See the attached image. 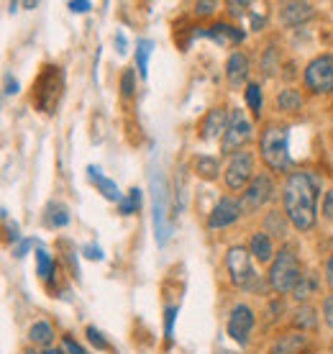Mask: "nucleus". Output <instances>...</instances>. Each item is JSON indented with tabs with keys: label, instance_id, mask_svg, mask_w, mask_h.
Masks as SVG:
<instances>
[{
	"label": "nucleus",
	"instance_id": "nucleus-1",
	"mask_svg": "<svg viewBox=\"0 0 333 354\" xmlns=\"http://www.w3.org/2000/svg\"><path fill=\"white\" fill-rule=\"evenodd\" d=\"M282 203L289 223L298 231H310L318 216V180L310 172H289Z\"/></svg>",
	"mask_w": 333,
	"mask_h": 354
},
{
	"label": "nucleus",
	"instance_id": "nucleus-2",
	"mask_svg": "<svg viewBox=\"0 0 333 354\" xmlns=\"http://www.w3.org/2000/svg\"><path fill=\"white\" fill-rule=\"evenodd\" d=\"M259 154L272 172H289L292 157H289L287 126H267L262 131V139H259Z\"/></svg>",
	"mask_w": 333,
	"mask_h": 354
},
{
	"label": "nucleus",
	"instance_id": "nucleus-3",
	"mask_svg": "<svg viewBox=\"0 0 333 354\" xmlns=\"http://www.w3.org/2000/svg\"><path fill=\"white\" fill-rule=\"evenodd\" d=\"M300 277H303V270H300V259L295 254V249L289 247H282L277 252V257L272 259V265H269V274H267V280H269V288L274 292H280V295H287V292L295 290V285L300 283Z\"/></svg>",
	"mask_w": 333,
	"mask_h": 354
},
{
	"label": "nucleus",
	"instance_id": "nucleus-4",
	"mask_svg": "<svg viewBox=\"0 0 333 354\" xmlns=\"http://www.w3.org/2000/svg\"><path fill=\"white\" fill-rule=\"evenodd\" d=\"M61 90H64V72H61V67L59 64H46L34 82V97L31 100H34V106L41 113L49 115L59 106Z\"/></svg>",
	"mask_w": 333,
	"mask_h": 354
},
{
	"label": "nucleus",
	"instance_id": "nucleus-5",
	"mask_svg": "<svg viewBox=\"0 0 333 354\" xmlns=\"http://www.w3.org/2000/svg\"><path fill=\"white\" fill-rule=\"evenodd\" d=\"M251 252L244 247H231L226 252V267L228 274H231V283L238 285V288H246V290H254L256 288V270L251 265Z\"/></svg>",
	"mask_w": 333,
	"mask_h": 354
},
{
	"label": "nucleus",
	"instance_id": "nucleus-6",
	"mask_svg": "<svg viewBox=\"0 0 333 354\" xmlns=\"http://www.w3.org/2000/svg\"><path fill=\"white\" fill-rule=\"evenodd\" d=\"M254 154L251 151H236L226 165V172H223V180H226V187L231 193H244L246 187L251 185L254 180Z\"/></svg>",
	"mask_w": 333,
	"mask_h": 354
},
{
	"label": "nucleus",
	"instance_id": "nucleus-7",
	"mask_svg": "<svg viewBox=\"0 0 333 354\" xmlns=\"http://www.w3.org/2000/svg\"><path fill=\"white\" fill-rule=\"evenodd\" d=\"M151 183V201H154V236H157V244L164 247L166 239H169V221H166V201H169V193H166V183L162 172H151L149 175Z\"/></svg>",
	"mask_w": 333,
	"mask_h": 354
},
{
	"label": "nucleus",
	"instance_id": "nucleus-8",
	"mask_svg": "<svg viewBox=\"0 0 333 354\" xmlns=\"http://www.w3.org/2000/svg\"><path fill=\"white\" fill-rule=\"evenodd\" d=\"M305 88L316 95H331L333 93V54H321L310 59L305 67Z\"/></svg>",
	"mask_w": 333,
	"mask_h": 354
},
{
	"label": "nucleus",
	"instance_id": "nucleus-9",
	"mask_svg": "<svg viewBox=\"0 0 333 354\" xmlns=\"http://www.w3.org/2000/svg\"><path fill=\"white\" fill-rule=\"evenodd\" d=\"M254 136V126L246 118V113L241 108H234L231 111V124H228V131L223 136V144H220V154H236V151L244 149V144Z\"/></svg>",
	"mask_w": 333,
	"mask_h": 354
},
{
	"label": "nucleus",
	"instance_id": "nucleus-10",
	"mask_svg": "<svg viewBox=\"0 0 333 354\" xmlns=\"http://www.w3.org/2000/svg\"><path fill=\"white\" fill-rule=\"evenodd\" d=\"M274 193H277V187H274L272 177L267 175V172H259V175L251 180V185L241 193V208H244L246 213H256L264 203L272 201Z\"/></svg>",
	"mask_w": 333,
	"mask_h": 354
},
{
	"label": "nucleus",
	"instance_id": "nucleus-11",
	"mask_svg": "<svg viewBox=\"0 0 333 354\" xmlns=\"http://www.w3.org/2000/svg\"><path fill=\"white\" fill-rule=\"evenodd\" d=\"M256 319H254V310L244 306V303H238L231 308V316H228V324H226V331L228 337L234 339L236 344H246V339L251 334V328H254Z\"/></svg>",
	"mask_w": 333,
	"mask_h": 354
},
{
	"label": "nucleus",
	"instance_id": "nucleus-12",
	"mask_svg": "<svg viewBox=\"0 0 333 354\" xmlns=\"http://www.w3.org/2000/svg\"><path fill=\"white\" fill-rule=\"evenodd\" d=\"M241 213H244L241 201L231 198V195H223V198H218L216 208H213L211 216H208V229L211 231L226 229V226H231V223H236L238 218H241Z\"/></svg>",
	"mask_w": 333,
	"mask_h": 354
},
{
	"label": "nucleus",
	"instance_id": "nucleus-13",
	"mask_svg": "<svg viewBox=\"0 0 333 354\" xmlns=\"http://www.w3.org/2000/svg\"><path fill=\"white\" fill-rule=\"evenodd\" d=\"M228 124H231V111L226 106H218V108H211L205 118H202V126H200V136L202 139H218V136H226L228 131Z\"/></svg>",
	"mask_w": 333,
	"mask_h": 354
},
{
	"label": "nucleus",
	"instance_id": "nucleus-14",
	"mask_svg": "<svg viewBox=\"0 0 333 354\" xmlns=\"http://www.w3.org/2000/svg\"><path fill=\"white\" fill-rule=\"evenodd\" d=\"M249 72H251V64H249V57L244 52H231L226 62V80L228 88L238 90L241 85H246L249 80Z\"/></svg>",
	"mask_w": 333,
	"mask_h": 354
},
{
	"label": "nucleus",
	"instance_id": "nucleus-15",
	"mask_svg": "<svg viewBox=\"0 0 333 354\" xmlns=\"http://www.w3.org/2000/svg\"><path fill=\"white\" fill-rule=\"evenodd\" d=\"M316 16L313 3H285L280 6V21L282 26H300Z\"/></svg>",
	"mask_w": 333,
	"mask_h": 354
},
{
	"label": "nucleus",
	"instance_id": "nucleus-16",
	"mask_svg": "<svg viewBox=\"0 0 333 354\" xmlns=\"http://www.w3.org/2000/svg\"><path fill=\"white\" fill-rule=\"evenodd\" d=\"M200 36H208L213 41H218V44H241L246 39V31L241 26H231V24H213L211 28H205L200 31Z\"/></svg>",
	"mask_w": 333,
	"mask_h": 354
},
{
	"label": "nucleus",
	"instance_id": "nucleus-17",
	"mask_svg": "<svg viewBox=\"0 0 333 354\" xmlns=\"http://www.w3.org/2000/svg\"><path fill=\"white\" fill-rule=\"evenodd\" d=\"M249 252H251V257H254L259 265H267V262H272V259L277 257L274 244H272V236H269V234H264V231H256V234H251Z\"/></svg>",
	"mask_w": 333,
	"mask_h": 354
},
{
	"label": "nucleus",
	"instance_id": "nucleus-18",
	"mask_svg": "<svg viewBox=\"0 0 333 354\" xmlns=\"http://www.w3.org/2000/svg\"><path fill=\"white\" fill-rule=\"evenodd\" d=\"M88 177H90V183L97 187V193L103 195L106 201H113V203H121V201H123V195H121V190H118V185H115L111 177L103 175V172H100L97 167H93V165H90V167H88Z\"/></svg>",
	"mask_w": 333,
	"mask_h": 354
},
{
	"label": "nucleus",
	"instance_id": "nucleus-19",
	"mask_svg": "<svg viewBox=\"0 0 333 354\" xmlns=\"http://www.w3.org/2000/svg\"><path fill=\"white\" fill-rule=\"evenodd\" d=\"M292 226L285 211H269L267 218H264V234H269L274 239H285L287 236V229Z\"/></svg>",
	"mask_w": 333,
	"mask_h": 354
},
{
	"label": "nucleus",
	"instance_id": "nucleus-20",
	"mask_svg": "<svg viewBox=\"0 0 333 354\" xmlns=\"http://www.w3.org/2000/svg\"><path fill=\"white\" fill-rule=\"evenodd\" d=\"M193 167H195V175L202 177V180H208V183L218 180V175H220L218 157H211V154H198L193 162Z\"/></svg>",
	"mask_w": 333,
	"mask_h": 354
},
{
	"label": "nucleus",
	"instance_id": "nucleus-21",
	"mask_svg": "<svg viewBox=\"0 0 333 354\" xmlns=\"http://www.w3.org/2000/svg\"><path fill=\"white\" fill-rule=\"evenodd\" d=\"M305 344H307V337L303 331L300 334H285V337H280L274 342L272 354H300Z\"/></svg>",
	"mask_w": 333,
	"mask_h": 354
},
{
	"label": "nucleus",
	"instance_id": "nucleus-22",
	"mask_svg": "<svg viewBox=\"0 0 333 354\" xmlns=\"http://www.w3.org/2000/svg\"><path fill=\"white\" fill-rule=\"evenodd\" d=\"M303 93L298 88H285L280 90V95H277V108H280L282 113H298L303 111Z\"/></svg>",
	"mask_w": 333,
	"mask_h": 354
},
{
	"label": "nucleus",
	"instance_id": "nucleus-23",
	"mask_svg": "<svg viewBox=\"0 0 333 354\" xmlns=\"http://www.w3.org/2000/svg\"><path fill=\"white\" fill-rule=\"evenodd\" d=\"M44 223L49 229H61V226H67L70 223V208L64 203H49L46 208V216H44Z\"/></svg>",
	"mask_w": 333,
	"mask_h": 354
},
{
	"label": "nucleus",
	"instance_id": "nucleus-24",
	"mask_svg": "<svg viewBox=\"0 0 333 354\" xmlns=\"http://www.w3.org/2000/svg\"><path fill=\"white\" fill-rule=\"evenodd\" d=\"M318 292V277L313 272H305L303 277H300V283L295 285V290H292V298L295 301H307V298H313Z\"/></svg>",
	"mask_w": 333,
	"mask_h": 354
},
{
	"label": "nucleus",
	"instance_id": "nucleus-25",
	"mask_svg": "<svg viewBox=\"0 0 333 354\" xmlns=\"http://www.w3.org/2000/svg\"><path fill=\"white\" fill-rule=\"evenodd\" d=\"M280 67H282V57H280V46L277 44H269L264 49V57H262V72L267 77H274V75H280Z\"/></svg>",
	"mask_w": 333,
	"mask_h": 354
},
{
	"label": "nucleus",
	"instance_id": "nucleus-26",
	"mask_svg": "<svg viewBox=\"0 0 333 354\" xmlns=\"http://www.w3.org/2000/svg\"><path fill=\"white\" fill-rule=\"evenodd\" d=\"M28 339H31V344L49 346L54 342V328H52V324H46V321H36L34 326L28 328Z\"/></svg>",
	"mask_w": 333,
	"mask_h": 354
},
{
	"label": "nucleus",
	"instance_id": "nucleus-27",
	"mask_svg": "<svg viewBox=\"0 0 333 354\" xmlns=\"http://www.w3.org/2000/svg\"><path fill=\"white\" fill-rule=\"evenodd\" d=\"M151 49H154V41H149V39H141V41H136V67H139V75L144 77V80H146V75H149Z\"/></svg>",
	"mask_w": 333,
	"mask_h": 354
},
{
	"label": "nucleus",
	"instance_id": "nucleus-28",
	"mask_svg": "<svg viewBox=\"0 0 333 354\" xmlns=\"http://www.w3.org/2000/svg\"><path fill=\"white\" fill-rule=\"evenodd\" d=\"M246 95V106L251 108V113L259 118L262 115V108H264V93H262V85L259 82H249L244 90Z\"/></svg>",
	"mask_w": 333,
	"mask_h": 354
},
{
	"label": "nucleus",
	"instance_id": "nucleus-29",
	"mask_svg": "<svg viewBox=\"0 0 333 354\" xmlns=\"http://www.w3.org/2000/svg\"><path fill=\"white\" fill-rule=\"evenodd\" d=\"M292 324L300 326V331H303V328H313L318 324V310L310 308V306H300V308L292 313Z\"/></svg>",
	"mask_w": 333,
	"mask_h": 354
},
{
	"label": "nucleus",
	"instance_id": "nucleus-30",
	"mask_svg": "<svg viewBox=\"0 0 333 354\" xmlns=\"http://www.w3.org/2000/svg\"><path fill=\"white\" fill-rule=\"evenodd\" d=\"M139 208H141V190L139 187H131L129 195L118 203V213H121V216H133Z\"/></svg>",
	"mask_w": 333,
	"mask_h": 354
},
{
	"label": "nucleus",
	"instance_id": "nucleus-31",
	"mask_svg": "<svg viewBox=\"0 0 333 354\" xmlns=\"http://www.w3.org/2000/svg\"><path fill=\"white\" fill-rule=\"evenodd\" d=\"M36 274H39L41 280H49L54 274V262H52V257H49V252H44V249L36 252Z\"/></svg>",
	"mask_w": 333,
	"mask_h": 354
},
{
	"label": "nucleus",
	"instance_id": "nucleus-32",
	"mask_svg": "<svg viewBox=\"0 0 333 354\" xmlns=\"http://www.w3.org/2000/svg\"><path fill=\"white\" fill-rule=\"evenodd\" d=\"M177 313H180V306H166V308H164V337H166V344H172V334H175Z\"/></svg>",
	"mask_w": 333,
	"mask_h": 354
},
{
	"label": "nucleus",
	"instance_id": "nucleus-33",
	"mask_svg": "<svg viewBox=\"0 0 333 354\" xmlns=\"http://www.w3.org/2000/svg\"><path fill=\"white\" fill-rule=\"evenodd\" d=\"M121 95L123 97L136 95V70H123V75H121Z\"/></svg>",
	"mask_w": 333,
	"mask_h": 354
},
{
	"label": "nucleus",
	"instance_id": "nucleus-34",
	"mask_svg": "<svg viewBox=\"0 0 333 354\" xmlns=\"http://www.w3.org/2000/svg\"><path fill=\"white\" fill-rule=\"evenodd\" d=\"M88 342L95 346V349H100V352H106L108 349V342L103 339V334H100L95 326H88Z\"/></svg>",
	"mask_w": 333,
	"mask_h": 354
},
{
	"label": "nucleus",
	"instance_id": "nucleus-35",
	"mask_svg": "<svg viewBox=\"0 0 333 354\" xmlns=\"http://www.w3.org/2000/svg\"><path fill=\"white\" fill-rule=\"evenodd\" d=\"M323 319L328 324V328L333 331V292L323 298Z\"/></svg>",
	"mask_w": 333,
	"mask_h": 354
},
{
	"label": "nucleus",
	"instance_id": "nucleus-36",
	"mask_svg": "<svg viewBox=\"0 0 333 354\" xmlns=\"http://www.w3.org/2000/svg\"><path fill=\"white\" fill-rule=\"evenodd\" d=\"M82 254L88 259H93V262H100V259H103V249L97 247V244H85V247H82Z\"/></svg>",
	"mask_w": 333,
	"mask_h": 354
},
{
	"label": "nucleus",
	"instance_id": "nucleus-37",
	"mask_svg": "<svg viewBox=\"0 0 333 354\" xmlns=\"http://www.w3.org/2000/svg\"><path fill=\"white\" fill-rule=\"evenodd\" d=\"M216 8H218V3H211V0H200V3H195V13H198V16H211Z\"/></svg>",
	"mask_w": 333,
	"mask_h": 354
},
{
	"label": "nucleus",
	"instance_id": "nucleus-38",
	"mask_svg": "<svg viewBox=\"0 0 333 354\" xmlns=\"http://www.w3.org/2000/svg\"><path fill=\"white\" fill-rule=\"evenodd\" d=\"M323 216L328 218V221H333V187L325 193V198H323Z\"/></svg>",
	"mask_w": 333,
	"mask_h": 354
},
{
	"label": "nucleus",
	"instance_id": "nucleus-39",
	"mask_svg": "<svg viewBox=\"0 0 333 354\" xmlns=\"http://www.w3.org/2000/svg\"><path fill=\"white\" fill-rule=\"evenodd\" d=\"M90 8H93V3H90V0H72L70 3L72 13H88Z\"/></svg>",
	"mask_w": 333,
	"mask_h": 354
},
{
	"label": "nucleus",
	"instance_id": "nucleus-40",
	"mask_svg": "<svg viewBox=\"0 0 333 354\" xmlns=\"http://www.w3.org/2000/svg\"><path fill=\"white\" fill-rule=\"evenodd\" d=\"M226 6H228V10H231V16H234V18L244 16L246 8H249V3H234V0H231V3H226Z\"/></svg>",
	"mask_w": 333,
	"mask_h": 354
},
{
	"label": "nucleus",
	"instance_id": "nucleus-41",
	"mask_svg": "<svg viewBox=\"0 0 333 354\" xmlns=\"http://www.w3.org/2000/svg\"><path fill=\"white\" fill-rule=\"evenodd\" d=\"M64 349H67L70 354H88V352H85V349H82V346H79L72 337H64Z\"/></svg>",
	"mask_w": 333,
	"mask_h": 354
},
{
	"label": "nucleus",
	"instance_id": "nucleus-42",
	"mask_svg": "<svg viewBox=\"0 0 333 354\" xmlns=\"http://www.w3.org/2000/svg\"><path fill=\"white\" fill-rule=\"evenodd\" d=\"M18 93V80L13 75H6V95H16Z\"/></svg>",
	"mask_w": 333,
	"mask_h": 354
},
{
	"label": "nucleus",
	"instance_id": "nucleus-43",
	"mask_svg": "<svg viewBox=\"0 0 333 354\" xmlns=\"http://www.w3.org/2000/svg\"><path fill=\"white\" fill-rule=\"evenodd\" d=\"M325 283H328V288H333V252L328 262H325Z\"/></svg>",
	"mask_w": 333,
	"mask_h": 354
},
{
	"label": "nucleus",
	"instance_id": "nucleus-44",
	"mask_svg": "<svg viewBox=\"0 0 333 354\" xmlns=\"http://www.w3.org/2000/svg\"><path fill=\"white\" fill-rule=\"evenodd\" d=\"M115 46H118V54H126V36L121 34V31H118V34H115Z\"/></svg>",
	"mask_w": 333,
	"mask_h": 354
},
{
	"label": "nucleus",
	"instance_id": "nucleus-45",
	"mask_svg": "<svg viewBox=\"0 0 333 354\" xmlns=\"http://www.w3.org/2000/svg\"><path fill=\"white\" fill-rule=\"evenodd\" d=\"M31 247H34V241L26 239V241H23V244H21V247L16 249V257H26V252H28V249H31Z\"/></svg>",
	"mask_w": 333,
	"mask_h": 354
},
{
	"label": "nucleus",
	"instance_id": "nucleus-46",
	"mask_svg": "<svg viewBox=\"0 0 333 354\" xmlns=\"http://www.w3.org/2000/svg\"><path fill=\"white\" fill-rule=\"evenodd\" d=\"M264 24H267V18H264V16H256V13L251 16V26H254V31H262Z\"/></svg>",
	"mask_w": 333,
	"mask_h": 354
},
{
	"label": "nucleus",
	"instance_id": "nucleus-47",
	"mask_svg": "<svg viewBox=\"0 0 333 354\" xmlns=\"http://www.w3.org/2000/svg\"><path fill=\"white\" fill-rule=\"evenodd\" d=\"M21 234H18V223H8V241H18Z\"/></svg>",
	"mask_w": 333,
	"mask_h": 354
},
{
	"label": "nucleus",
	"instance_id": "nucleus-48",
	"mask_svg": "<svg viewBox=\"0 0 333 354\" xmlns=\"http://www.w3.org/2000/svg\"><path fill=\"white\" fill-rule=\"evenodd\" d=\"M44 354H64V349H52V346H49Z\"/></svg>",
	"mask_w": 333,
	"mask_h": 354
},
{
	"label": "nucleus",
	"instance_id": "nucleus-49",
	"mask_svg": "<svg viewBox=\"0 0 333 354\" xmlns=\"http://www.w3.org/2000/svg\"><path fill=\"white\" fill-rule=\"evenodd\" d=\"M28 354H39V352H34V349H31V352H28Z\"/></svg>",
	"mask_w": 333,
	"mask_h": 354
}]
</instances>
